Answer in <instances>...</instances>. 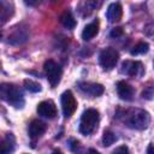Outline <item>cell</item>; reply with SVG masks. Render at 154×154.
<instances>
[{"instance_id":"5","label":"cell","mask_w":154,"mask_h":154,"mask_svg":"<svg viewBox=\"0 0 154 154\" xmlns=\"http://www.w3.org/2000/svg\"><path fill=\"white\" fill-rule=\"evenodd\" d=\"M118 58H119V54L114 48H111V47L105 48L100 53V65L105 71H109L117 65Z\"/></svg>"},{"instance_id":"19","label":"cell","mask_w":154,"mask_h":154,"mask_svg":"<svg viewBox=\"0 0 154 154\" xmlns=\"http://www.w3.org/2000/svg\"><path fill=\"white\" fill-rule=\"evenodd\" d=\"M24 87L26 90L31 91V93H38L41 91V85L37 82H34L31 79H25L24 81Z\"/></svg>"},{"instance_id":"25","label":"cell","mask_w":154,"mask_h":154,"mask_svg":"<svg viewBox=\"0 0 154 154\" xmlns=\"http://www.w3.org/2000/svg\"><path fill=\"white\" fill-rule=\"evenodd\" d=\"M52 154H61V152H60V150H54Z\"/></svg>"},{"instance_id":"16","label":"cell","mask_w":154,"mask_h":154,"mask_svg":"<svg viewBox=\"0 0 154 154\" xmlns=\"http://www.w3.org/2000/svg\"><path fill=\"white\" fill-rule=\"evenodd\" d=\"M60 23L67 28V29H73L76 26V20L72 16V13L70 11H64L60 16Z\"/></svg>"},{"instance_id":"26","label":"cell","mask_w":154,"mask_h":154,"mask_svg":"<svg viewBox=\"0 0 154 154\" xmlns=\"http://www.w3.org/2000/svg\"><path fill=\"white\" fill-rule=\"evenodd\" d=\"M153 66H154V63H153Z\"/></svg>"},{"instance_id":"12","label":"cell","mask_w":154,"mask_h":154,"mask_svg":"<svg viewBox=\"0 0 154 154\" xmlns=\"http://www.w3.org/2000/svg\"><path fill=\"white\" fill-rule=\"evenodd\" d=\"M28 30L26 28L22 29V28H16L14 31L8 36V43L11 45H20L24 43L28 40Z\"/></svg>"},{"instance_id":"8","label":"cell","mask_w":154,"mask_h":154,"mask_svg":"<svg viewBox=\"0 0 154 154\" xmlns=\"http://www.w3.org/2000/svg\"><path fill=\"white\" fill-rule=\"evenodd\" d=\"M37 113L38 116L48 119H53L57 116V106L52 100H46L38 103L37 106Z\"/></svg>"},{"instance_id":"21","label":"cell","mask_w":154,"mask_h":154,"mask_svg":"<svg viewBox=\"0 0 154 154\" xmlns=\"http://www.w3.org/2000/svg\"><path fill=\"white\" fill-rule=\"evenodd\" d=\"M112 154H129V148L126 146H120L118 148H116Z\"/></svg>"},{"instance_id":"15","label":"cell","mask_w":154,"mask_h":154,"mask_svg":"<svg viewBox=\"0 0 154 154\" xmlns=\"http://www.w3.org/2000/svg\"><path fill=\"white\" fill-rule=\"evenodd\" d=\"M14 149V136L12 134H7L1 141V152L0 154H11Z\"/></svg>"},{"instance_id":"22","label":"cell","mask_w":154,"mask_h":154,"mask_svg":"<svg viewBox=\"0 0 154 154\" xmlns=\"http://www.w3.org/2000/svg\"><path fill=\"white\" fill-rule=\"evenodd\" d=\"M70 148H71V150L73 152V153H76L77 154V150H79V142L78 141H76V140H71L70 141Z\"/></svg>"},{"instance_id":"7","label":"cell","mask_w":154,"mask_h":154,"mask_svg":"<svg viewBox=\"0 0 154 154\" xmlns=\"http://www.w3.org/2000/svg\"><path fill=\"white\" fill-rule=\"evenodd\" d=\"M123 73L132 77L142 76L143 73V65L140 61H132V60H125L122 64V70Z\"/></svg>"},{"instance_id":"6","label":"cell","mask_w":154,"mask_h":154,"mask_svg":"<svg viewBox=\"0 0 154 154\" xmlns=\"http://www.w3.org/2000/svg\"><path fill=\"white\" fill-rule=\"evenodd\" d=\"M77 108V102L73 94L70 90H66L61 94V109L66 118L71 117Z\"/></svg>"},{"instance_id":"4","label":"cell","mask_w":154,"mask_h":154,"mask_svg":"<svg viewBox=\"0 0 154 154\" xmlns=\"http://www.w3.org/2000/svg\"><path fill=\"white\" fill-rule=\"evenodd\" d=\"M43 69H45V72H46V76H47V79L48 82L51 83L52 87H55L59 82H60V78H61V73H63V70L60 67L59 64H57L54 60H47L43 65Z\"/></svg>"},{"instance_id":"9","label":"cell","mask_w":154,"mask_h":154,"mask_svg":"<svg viewBox=\"0 0 154 154\" xmlns=\"http://www.w3.org/2000/svg\"><path fill=\"white\" fill-rule=\"evenodd\" d=\"M46 129H47V126L43 122H41L38 119H35L29 124V128H28L29 137L31 140H36V138H38L40 136H42L45 134Z\"/></svg>"},{"instance_id":"14","label":"cell","mask_w":154,"mask_h":154,"mask_svg":"<svg viewBox=\"0 0 154 154\" xmlns=\"http://www.w3.org/2000/svg\"><path fill=\"white\" fill-rule=\"evenodd\" d=\"M99 32V23L97 22H93L88 25H85V28L82 31V38L84 41H89L91 40L94 36H96Z\"/></svg>"},{"instance_id":"13","label":"cell","mask_w":154,"mask_h":154,"mask_svg":"<svg viewBox=\"0 0 154 154\" xmlns=\"http://www.w3.org/2000/svg\"><path fill=\"white\" fill-rule=\"evenodd\" d=\"M122 14H123V8H122L120 4H118V2H112V4L108 6L106 16H107V19H108L109 22L116 23V22L120 20Z\"/></svg>"},{"instance_id":"11","label":"cell","mask_w":154,"mask_h":154,"mask_svg":"<svg viewBox=\"0 0 154 154\" xmlns=\"http://www.w3.org/2000/svg\"><path fill=\"white\" fill-rule=\"evenodd\" d=\"M117 93H118V96L122 100L130 101V100H132L135 91H134V88L129 83H126L124 81H120L117 84Z\"/></svg>"},{"instance_id":"18","label":"cell","mask_w":154,"mask_h":154,"mask_svg":"<svg viewBox=\"0 0 154 154\" xmlns=\"http://www.w3.org/2000/svg\"><path fill=\"white\" fill-rule=\"evenodd\" d=\"M117 141V136L116 134H113L112 131H105L103 136H102V143L105 147H109L111 144H113Z\"/></svg>"},{"instance_id":"20","label":"cell","mask_w":154,"mask_h":154,"mask_svg":"<svg viewBox=\"0 0 154 154\" xmlns=\"http://www.w3.org/2000/svg\"><path fill=\"white\" fill-rule=\"evenodd\" d=\"M109 35H111V37H120L122 35H123V28H120V26H117V28H114V29H112L111 30V32H109Z\"/></svg>"},{"instance_id":"17","label":"cell","mask_w":154,"mask_h":154,"mask_svg":"<svg viewBox=\"0 0 154 154\" xmlns=\"http://www.w3.org/2000/svg\"><path fill=\"white\" fill-rule=\"evenodd\" d=\"M149 51V45L147 42H140L137 43L132 49H131V55H138V54H144Z\"/></svg>"},{"instance_id":"3","label":"cell","mask_w":154,"mask_h":154,"mask_svg":"<svg viewBox=\"0 0 154 154\" xmlns=\"http://www.w3.org/2000/svg\"><path fill=\"white\" fill-rule=\"evenodd\" d=\"M99 112L94 108H88L87 111L83 112L82 117H81V122H79V131L83 135H89L91 134L99 124Z\"/></svg>"},{"instance_id":"24","label":"cell","mask_w":154,"mask_h":154,"mask_svg":"<svg viewBox=\"0 0 154 154\" xmlns=\"http://www.w3.org/2000/svg\"><path fill=\"white\" fill-rule=\"evenodd\" d=\"M87 154H100V153H99L96 149H93V148H90V149H88Z\"/></svg>"},{"instance_id":"1","label":"cell","mask_w":154,"mask_h":154,"mask_svg":"<svg viewBox=\"0 0 154 154\" xmlns=\"http://www.w3.org/2000/svg\"><path fill=\"white\" fill-rule=\"evenodd\" d=\"M124 123L131 129L143 130L148 128L150 123V116L144 109H126L124 112Z\"/></svg>"},{"instance_id":"10","label":"cell","mask_w":154,"mask_h":154,"mask_svg":"<svg viewBox=\"0 0 154 154\" xmlns=\"http://www.w3.org/2000/svg\"><path fill=\"white\" fill-rule=\"evenodd\" d=\"M79 89L91 96H100L103 93V87L102 84L99 83H91V82H81L79 84Z\"/></svg>"},{"instance_id":"2","label":"cell","mask_w":154,"mask_h":154,"mask_svg":"<svg viewBox=\"0 0 154 154\" xmlns=\"http://www.w3.org/2000/svg\"><path fill=\"white\" fill-rule=\"evenodd\" d=\"M0 95H1L2 100L7 101L10 105H12V106H14L17 108H20L24 105L23 93L14 84L2 83L1 87H0Z\"/></svg>"},{"instance_id":"23","label":"cell","mask_w":154,"mask_h":154,"mask_svg":"<svg viewBox=\"0 0 154 154\" xmlns=\"http://www.w3.org/2000/svg\"><path fill=\"white\" fill-rule=\"evenodd\" d=\"M147 154H154V144H149L147 148Z\"/></svg>"}]
</instances>
